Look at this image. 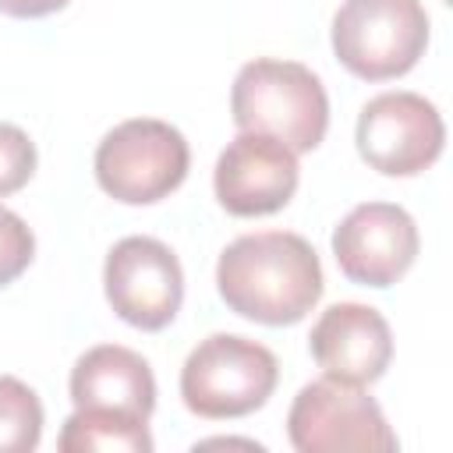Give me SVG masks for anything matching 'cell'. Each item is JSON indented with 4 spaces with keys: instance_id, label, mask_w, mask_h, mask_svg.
<instances>
[{
    "instance_id": "obj_1",
    "label": "cell",
    "mask_w": 453,
    "mask_h": 453,
    "mask_svg": "<svg viewBox=\"0 0 453 453\" xmlns=\"http://www.w3.org/2000/svg\"><path fill=\"white\" fill-rule=\"evenodd\" d=\"M322 262L290 230H258L230 241L216 262V290L230 311L262 326H294L322 297Z\"/></svg>"
},
{
    "instance_id": "obj_2",
    "label": "cell",
    "mask_w": 453,
    "mask_h": 453,
    "mask_svg": "<svg viewBox=\"0 0 453 453\" xmlns=\"http://www.w3.org/2000/svg\"><path fill=\"white\" fill-rule=\"evenodd\" d=\"M230 113L241 131L269 134L290 152H311L329 127V96L311 67L255 57L234 78Z\"/></svg>"
},
{
    "instance_id": "obj_3",
    "label": "cell",
    "mask_w": 453,
    "mask_h": 453,
    "mask_svg": "<svg viewBox=\"0 0 453 453\" xmlns=\"http://www.w3.org/2000/svg\"><path fill=\"white\" fill-rule=\"evenodd\" d=\"M280 379L276 354L237 333L205 336L180 368L184 407L198 418H244L258 411Z\"/></svg>"
},
{
    "instance_id": "obj_4",
    "label": "cell",
    "mask_w": 453,
    "mask_h": 453,
    "mask_svg": "<svg viewBox=\"0 0 453 453\" xmlns=\"http://www.w3.org/2000/svg\"><path fill=\"white\" fill-rule=\"evenodd\" d=\"M425 46L428 14L421 0H343L333 14V53L365 81L407 74Z\"/></svg>"
},
{
    "instance_id": "obj_5",
    "label": "cell",
    "mask_w": 453,
    "mask_h": 453,
    "mask_svg": "<svg viewBox=\"0 0 453 453\" xmlns=\"http://www.w3.org/2000/svg\"><path fill=\"white\" fill-rule=\"evenodd\" d=\"M188 138L156 117H131L103 134L96 149L99 188L124 205H152L188 177Z\"/></svg>"
},
{
    "instance_id": "obj_6",
    "label": "cell",
    "mask_w": 453,
    "mask_h": 453,
    "mask_svg": "<svg viewBox=\"0 0 453 453\" xmlns=\"http://www.w3.org/2000/svg\"><path fill=\"white\" fill-rule=\"evenodd\" d=\"M287 435L301 453H393L400 446L382 407L361 386L333 375L301 386L287 414Z\"/></svg>"
},
{
    "instance_id": "obj_7",
    "label": "cell",
    "mask_w": 453,
    "mask_h": 453,
    "mask_svg": "<svg viewBox=\"0 0 453 453\" xmlns=\"http://www.w3.org/2000/svg\"><path fill=\"white\" fill-rule=\"evenodd\" d=\"M357 152L386 177H414L428 170L446 142L435 103L418 92H379L357 113Z\"/></svg>"
},
{
    "instance_id": "obj_8",
    "label": "cell",
    "mask_w": 453,
    "mask_h": 453,
    "mask_svg": "<svg viewBox=\"0 0 453 453\" xmlns=\"http://www.w3.org/2000/svg\"><path fill=\"white\" fill-rule=\"evenodd\" d=\"M103 290L110 308L134 329L156 333L170 326L184 301V273L177 255L145 234L120 237L103 265Z\"/></svg>"
},
{
    "instance_id": "obj_9",
    "label": "cell",
    "mask_w": 453,
    "mask_h": 453,
    "mask_svg": "<svg viewBox=\"0 0 453 453\" xmlns=\"http://www.w3.org/2000/svg\"><path fill=\"white\" fill-rule=\"evenodd\" d=\"M418 223L403 205L361 202L333 230V255L347 280L361 287L396 283L418 258Z\"/></svg>"
},
{
    "instance_id": "obj_10",
    "label": "cell",
    "mask_w": 453,
    "mask_h": 453,
    "mask_svg": "<svg viewBox=\"0 0 453 453\" xmlns=\"http://www.w3.org/2000/svg\"><path fill=\"white\" fill-rule=\"evenodd\" d=\"M212 188L230 216L280 212L297 191V152L255 131H241L216 159Z\"/></svg>"
},
{
    "instance_id": "obj_11",
    "label": "cell",
    "mask_w": 453,
    "mask_h": 453,
    "mask_svg": "<svg viewBox=\"0 0 453 453\" xmlns=\"http://www.w3.org/2000/svg\"><path fill=\"white\" fill-rule=\"evenodd\" d=\"M308 347L326 375L365 386L382 379V372L389 368L393 333L379 308L340 301L319 315V322L311 326Z\"/></svg>"
},
{
    "instance_id": "obj_12",
    "label": "cell",
    "mask_w": 453,
    "mask_h": 453,
    "mask_svg": "<svg viewBox=\"0 0 453 453\" xmlns=\"http://www.w3.org/2000/svg\"><path fill=\"white\" fill-rule=\"evenodd\" d=\"M71 403L149 421L156 407V379L142 354L120 343L85 350L71 368Z\"/></svg>"
},
{
    "instance_id": "obj_13",
    "label": "cell",
    "mask_w": 453,
    "mask_h": 453,
    "mask_svg": "<svg viewBox=\"0 0 453 453\" xmlns=\"http://www.w3.org/2000/svg\"><path fill=\"white\" fill-rule=\"evenodd\" d=\"M57 446L64 453H149L152 435L149 425L138 418L96 411V407H74V414L64 421Z\"/></svg>"
},
{
    "instance_id": "obj_14",
    "label": "cell",
    "mask_w": 453,
    "mask_h": 453,
    "mask_svg": "<svg viewBox=\"0 0 453 453\" xmlns=\"http://www.w3.org/2000/svg\"><path fill=\"white\" fill-rule=\"evenodd\" d=\"M42 439V403L32 386L0 375V453H32Z\"/></svg>"
},
{
    "instance_id": "obj_15",
    "label": "cell",
    "mask_w": 453,
    "mask_h": 453,
    "mask_svg": "<svg viewBox=\"0 0 453 453\" xmlns=\"http://www.w3.org/2000/svg\"><path fill=\"white\" fill-rule=\"evenodd\" d=\"M35 173V142L18 127L0 120V198L21 191Z\"/></svg>"
},
{
    "instance_id": "obj_16",
    "label": "cell",
    "mask_w": 453,
    "mask_h": 453,
    "mask_svg": "<svg viewBox=\"0 0 453 453\" xmlns=\"http://www.w3.org/2000/svg\"><path fill=\"white\" fill-rule=\"evenodd\" d=\"M35 258V234L28 223L0 205V287L14 283Z\"/></svg>"
},
{
    "instance_id": "obj_17",
    "label": "cell",
    "mask_w": 453,
    "mask_h": 453,
    "mask_svg": "<svg viewBox=\"0 0 453 453\" xmlns=\"http://www.w3.org/2000/svg\"><path fill=\"white\" fill-rule=\"evenodd\" d=\"M67 7V0H0V14L7 18H46Z\"/></svg>"
}]
</instances>
